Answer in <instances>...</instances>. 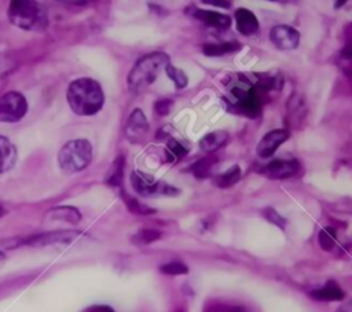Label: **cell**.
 <instances>
[{"mask_svg":"<svg viewBox=\"0 0 352 312\" xmlns=\"http://www.w3.org/2000/svg\"><path fill=\"white\" fill-rule=\"evenodd\" d=\"M161 238V232L157 231V230H151V228H144V230H140L139 232H136L133 236H132V242L135 245H148L157 239Z\"/></svg>","mask_w":352,"mask_h":312,"instance_id":"obj_25","label":"cell"},{"mask_svg":"<svg viewBox=\"0 0 352 312\" xmlns=\"http://www.w3.org/2000/svg\"><path fill=\"white\" fill-rule=\"evenodd\" d=\"M81 232L78 231H51L44 232L33 236L26 238H10L4 239L1 245L7 249H15L19 246H48V245H56V243H69L80 236Z\"/></svg>","mask_w":352,"mask_h":312,"instance_id":"obj_6","label":"cell"},{"mask_svg":"<svg viewBox=\"0 0 352 312\" xmlns=\"http://www.w3.org/2000/svg\"><path fill=\"white\" fill-rule=\"evenodd\" d=\"M263 216H264L270 223L278 225L279 228H285V225H286V220H285L275 209H272V208L264 209V210H263Z\"/></svg>","mask_w":352,"mask_h":312,"instance_id":"obj_30","label":"cell"},{"mask_svg":"<svg viewBox=\"0 0 352 312\" xmlns=\"http://www.w3.org/2000/svg\"><path fill=\"white\" fill-rule=\"evenodd\" d=\"M187 148L180 143V142H177L176 139H169L168 140V144H166V150H165V153H166V159H168V162H173V161H176V159H179V158H183L186 154H187Z\"/></svg>","mask_w":352,"mask_h":312,"instance_id":"obj_24","label":"cell"},{"mask_svg":"<svg viewBox=\"0 0 352 312\" xmlns=\"http://www.w3.org/2000/svg\"><path fill=\"white\" fill-rule=\"evenodd\" d=\"M172 104H173V100H170V99H161V100L155 102V106H154V107H155L157 114H160V115H166V114L170 111Z\"/></svg>","mask_w":352,"mask_h":312,"instance_id":"obj_31","label":"cell"},{"mask_svg":"<svg viewBox=\"0 0 352 312\" xmlns=\"http://www.w3.org/2000/svg\"><path fill=\"white\" fill-rule=\"evenodd\" d=\"M81 220V213L78 212V209L73 208V206H58V208H52L45 213L44 221L47 224H52V223H67V224H77Z\"/></svg>","mask_w":352,"mask_h":312,"instance_id":"obj_14","label":"cell"},{"mask_svg":"<svg viewBox=\"0 0 352 312\" xmlns=\"http://www.w3.org/2000/svg\"><path fill=\"white\" fill-rule=\"evenodd\" d=\"M298 161L294 158L290 159H272L260 169V173L270 179H287L294 176L298 170Z\"/></svg>","mask_w":352,"mask_h":312,"instance_id":"obj_10","label":"cell"},{"mask_svg":"<svg viewBox=\"0 0 352 312\" xmlns=\"http://www.w3.org/2000/svg\"><path fill=\"white\" fill-rule=\"evenodd\" d=\"M340 312H352V302H351V304H346L345 307H342V308L340 309Z\"/></svg>","mask_w":352,"mask_h":312,"instance_id":"obj_34","label":"cell"},{"mask_svg":"<svg viewBox=\"0 0 352 312\" xmlns=\"http://www.w3.org/2000/svg\"><path fill=\"white\" fill-rule=\"evenodd\" d=\"M66 98L72 111L77 115H94L104 103L100 84L87 77L74 80L67 88Z\"/></svg>","mask_w":352,"mask_h":312,"instance_id":"obj_1","label":"cell"},{"mask_svg":"<svg viewBox=\"0 0 352 312\" xmlns=\"http://www.w3.org/2000/svg\"><path fill=\"white\" fill-rule=\"evenodd\" d=\"M336 236H337V232L333 227H324L323 230H320L318 236L320 247L323 250H331L336 243Z\"/></svg>","mask_w":352,"mask_h":312,"instance_id":"obj_27","label":"cell"},{"mask_svg":"<svg viewBox=\"0 0 352 312\" xmlns=\"http://www.w3.org/2000/svg\"><path fill=\"white\" fill-rule=\"evenodd\" d=\"M270 40L279 49H294L300 41V33L289 25H276L270 32Z\"/></svg>","mask_w":352,"mask_h":312,"instance_id":"obj_9","label":"cell"},{"mask_svg":"<svg viewBox=\"0 0 352 312\" xmlns=\"http://www.w3.org/2000/svg\"><path fill=\"white\" fill-rule=\"evenodd\" d=\"M96 309H98V312H114L110 307H104V305H102V307H96Z\"/></svg>","mask_w":352,"mask_h":312,"instance_id":"obj_33","label":"cell"},{"mask_svg":"<svg viewBox=\"0 0 352 312\" xmlns=\"http://www.w3.org/2000/svg\"><path fill=\"white\" fill-rule=\"evenodd\" d=\"M234 16H235L236 29L243 36L254 34L258 30V27H260L256 15L250 10H248V8H243V7L238 8L235 11Z\"/></svg>","mask_w":352,"mask_h":312,"instance_id":"obj_15","label":"cell"},{"mask_svg":"<svg viewBox=\"0 0 352 312\" xmlns=\"http://www.w3.org/2000/svg\"><path fill=\"white\" fill-rule=\"evenodd\" d=\"M122 197L125 199V203L128 206V209L132 212V213H138V214H150V213H154L155 210L148 208L147 205L139 202L138 199L129 197V195H125V192H122Z\"/></svg>","mask_w":352,"mask_h":312,"instance_id":"obj_28","label":"cell"},{"mask_svg":"<svg viewBox=\"0 0 352 312\" xmlns=\"http://www.w3.org/2000/svg\"><path fill=\"white\" fill-rule=\"evenodd\" d=\"M16 162V148L11 140L0 135V173L10 170Z\"/></svg>","mask_w":352,"mask_h":312,"instance_id":"obj_16","label":"cell"},{"mask_svg":"<svg viewBox=\"0 0 352 312\" xmlns=\"http://www.w3.org/2000/svg\"><path fill=\"white\" fill-rule=\"evenodd\" d=\"M289 137V131L286 129H274L263 136V139L257 144V155L261 158H270L276 148L285 143Z\"/></svg>","mask_w":352,"mask_h":312,"instance_id":"obj_12","label":"cell"},{"mask_svg":"<svg viewBox=\"0 0 352 312\" xmlns=\"http://www.w3.org/2000/svg\"><path fill=\"white\" fill-rule=\"evenodd\" d=\"M311 297L319 301H340L344 298V291L334 280H329L323 287L314 290Z\"/></svg>","mask_w":352,"mask_h":312,"instance_id":"obj_18","label":"cell"},{"mask_svg":"<svg viewBox=\"0 0 352 312\" xmlns=\"http://www.w3.org/2000/svg\"><path fill=\"white\" fill-rule=\"evenodd\" d=\"M26 111L28 102L22 93L10 91L0 98V122H16L25 117Z\"/></svg>","mask_w":352,"mask_h":312,"instance_id":"obj_8","label":"cell"},{"mask_svg":"<svg viewBox=\"0 0 352 312\" xmlns=\"http://www.w3.org/2000/svg\"><path fill=\"white\" fill-rule=\"evenodd\" d=\"M241 48V44L231 40V41H224V43H210V44H205L202 47V52L206 56H221L224 54H230V52H235Z\"/></svg>","mask_w":352,"mask_h":312,"instance_id":"obj_19","label":"cell"},{"mask_svg":"<svg viewBox=\"0 0 352 312\" xmlns=\"http://www.w3.org/2000/svg\"><path fill=\"white\" fill-rule=\"evenodd\" d=\"M3 213H4V210H3V208H1V206H0V217H1V216H3Z\"/></svg>","mask_w":352,"mask_h":312,"instance_id":"obj_37","label":"cell"},{"mask_svg":"<svg viewBox=\"0 0 352 312\" xmlns=\"http://www.w3.org/2000/svg\"><path fill=\"white\" fill-rule=\"evenodd\" d=\"M232 312H246V309H243V308H241V307H236V308L232 309Z\"/></svg>","mask_w":352,"mask_h":312,"instance_id":"obj_36","label":"cell"},{"mask_svg":"<svg viewBox=\"0 0 352 312\" xmlns=\"http://www.w3.org/2000/svg\"><path fill=\"white\" fill-rule=\"evenodd\" d=\"M1 257H3V253H1V252H0V258H1Z\"/></svg>","mask_w":352,"mask_h":312,"instance_id":"obj_38","label":"cell"},{"mask_svg":"<svg viewBox=\"0 0 352 312\" xmlns=\"http://www.w3.org/2000/svg\"><path fill=\"white\" fill-rule=\"evenodd\" d=\"M232 84L234 85L230 88L226 99L228 107L234 113L256 118L261 110L263 92L257 87L256 80H250V77L245 74H238L236 81Z\"/></svg>","mask_w":352,"mask_h":312,"instance_id":"obj_2","label":"cell"},{"mask_svg":"<svg viewBox=\"0 0 352 312\" xmlns=\"http://www.w3.org/2000/svg\"><path fill=\"white\" fill-rule=\"evenodd\" d=\"M165 71H166V76L175 82V87L177 89H182V88H186L187 87V82H188V78L187 76L184 74L183 70L172 66L170 63L165 67Z\"/></svg>","mask_w":352,"mask_h":312,"instance_id":"obj_26","label":"cell"},{"mask_svg":"<svg viewBox=\"0 0 352 312\" xmlns=\"http://www.w3.org/2000/svg\"><path fill=\"white\" fill-rule=\"evenodd\" d=\"M148 132V121L140 109H135L126 121L125 135L131 143H140Z\"/></svg>","mask_w":352,"mask_h":312,"instance_id":"obj_11","label":"cell"},{"mask_svg":"<svg viewBox=\"0 0 352 312\" xmlns=\"http://www.w3.org/2000/svg\"><path fill=\"white\" fill-rule=\"evenodd\" d=\"M345 58H346V60H348V62H351V63H352V52L346 51V54H345Z\"/></svg>","mask_w":352,"mask_h":312,"instance_id":"obj_35","label":"cell"},{"mask_svg":"<svg viewBox=\"0 0 352 312\" xmlns=\"http://www.w3.org/2000/svg\"><path fill=\"white\" fill-rule=\"evenodd\" d=\"M131 183H132L133 190L143 197H148V195H154V194L177 195L180 192L173 186H169L165 181L157 180L153 176L143 173L140 170H133L131 173Z\"/></svg>","mask_w":352,"mask_h":312,"instance_id":"obj_7","label":"cell"},{"mask_svg":"<svg viewBox=\"0 0 352 312\" xmlns=\"http://www.w3.org/2000/svg\"><path fill=\"white\" fill-rule=\"evenodd\" d=\"M217 162L216 157H205V158H201L198 161H195L192 165H190L188 170L198 179H204V177H208L209 173H210V169L212 166Z\"/></svg>","mask_w":352,"mask_h":312,"instance_id":"obj_22","label":"cell"},{"mask_svg":"<svg viewBox=\"0 0 352 312\" xmlns=\"http://www.w3.org/2000/svg\"><path fill=\"white\" fill-rule=\"evenodd\" d=\"M228 140V132L226 131H214L205 135L199 140V148L205 153H213L223 147Z\"/></svg>","mask_w":352,"mask_h":312,"instance_id":"obj_17","label":"cell"},{"mask_svg":"<svg viewBox=\"0 0 352 312\" xmlns=\"http://www.w3.org/2000/svg\"><path fill=\"white\" fill-rule=\"evenodd\" d=\"M169 55L155 51L140 58L128 74V88L133 93H140L150 87L158 77L160 71L169 65Z\"/></svg>","mask_w":352,"mask_h":312,"instance_id":"obj_3","label":"cell"},{"mask_svg":"<svg viewBox=\"0 0 352 312\" xmlns=\"http://www.w3.org/2000/svg\"><path fill=\"white\" fill-rule=\"evenodd\" d=\"M122 170H124V157L116 158V161L111 165V169L109 170V175L106 177V183L114 187L121 186L122 183Z\"/></svg>","mask_w":352,"mask_h":312,"instance_id":"obj_23","label":"cell"},{"mask_svg":"<svg viewBox=\"0 0 352 312\" xmlns=\"http://www.w3.org/2000/svg\"><path fill=\"white\" fill-rule=\"evenodd\" d=\"M92 159V146L85 139H74L65 143L58 153V164L66 173H77L85 169Z\"/></svg>","mask_w":352,"mask_h":312,"instance_id":"obj_5","label":"cell"},{"mask_svg":"<svg viewBox=\"0 0 352 312\" xmlns=\"http://www.w3.org/2000/svg\"><path fill=\"white\" fill-rule=\"evenodd\" d=\"M161 272L166 275H183L188 272V268L180 261H172L161 267Z\"/></svg>","mask_w":352,"mask_h":312,"instance_id":"obj_29","label":"cell"},{"mask_svg":"<svg viewBox=\"0 0 352 312\" xmlns=\"http://www.w3.org/2000/svg\"><path fill=\"white\" fill-rule=\"evenodd\" d=\"M305 114V104H304V98L301 95H293L289 99L287 103V115L292 124H296V120L301 121Z\"/></svg>","mask_w":352,"mask_h":312,"instance_id":"obj_20","label":"cell"},{"mask_svg":"<svg viewBox=\"0 0 352 312\" xmlns=\"http://www.w3.org/2000/svg\"><path fill=\"white\" fill-rule=\"evenodd\" d=\"M191 16L204 22L205 25L216 29H226L231 25V18L226 14L212 11V10H201L195 8V5H191Z\"/></svg>","mask_w":352,"mask_h":312,"instance_id":"obj_13","label":"cell"},{"mask_svg":"<svg viewBox=\"0 0 352 312\" xmlns=\"http://www.w3.org/2000/svg\"><path fill=\"white\" fill-rule=\"evenodd\" d=\"M239 179H241V168L238 165H232L226 172L214 177V184L220 188H228L234 186Z\"/></svg>","mask_w":352,"mask_h":312,"instance_id":"obj_21","label":"cell"},{"mask_svg":"<svg viewBox=\"0 0 352 312\" xmlns=\"http://www.w3.org/2000/svg\"><path fill=\"white\" fill-rule=\"evenodd\" d=\"M10 22L23 30L41 32L48 25V15L45 8L37 1L14 0L10 3L7 11Z\"/></svg>","mask_w":352,"mask_h":312,"instance_id":"obj_4","label":"cell"},{"mask_svg":"<svg viewBox=\"0 0 352 312\" xmlns=\"http://www.w3.org/2000/svg\"><path fill=\"white\" fill-rule=\"evenodd\" d=\"M205 4H210V5H217L221 8H230L231 7V1H224V0H204Z\"/></svg>","mask_w":352,"mask_h":312,"instance_id":"obj_32","label":"cell"}]
</instances>
